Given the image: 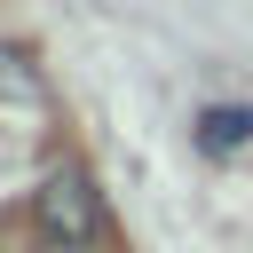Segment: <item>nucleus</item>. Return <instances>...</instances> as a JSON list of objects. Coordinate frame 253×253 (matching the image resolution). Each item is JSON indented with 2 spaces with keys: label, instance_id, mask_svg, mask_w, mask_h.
Instances as JSON below:
<instances>
[{
  "label": "nucleus",
  "instance_id": "nucleus-1",
  "mask_svg": "<svg viewBox=\"0 0 253 253\" xmlns=\"http://www.w3.org/2000/svg\"><path fill=\"white\" fill-rule=\"evenodd\" d=\"M32 221H40V237H47L55 253H87V245L103 237L95 190H87V174H71V166H55V174L40 182V198H32Z\"/></svg>",
  "mask_w": 253,
  "mask_h": 253
},
{
  "label": "nucleus",
  "instance_id": "nucleus-2",
  "mask_svg": "<svg viewBox=\"0 0 253 253\" xmlns=\"http://www.w3.org/2000/svg\"><path fill=\"white\" fill-rule=\"evenodd\" d=\"M198 142H206V150H237V142H253V111H245V103H213V111L198 119Z\"/></svg>",
  "mask_w": 253,
  "mask_h": 253
},
{
  "label": "nucleus",
  "instance_id": "nucleus-3",
  "mask_svg": "<svg viewBox=\"0 0 253 253\" xmlns=\"http://www.w3.org/2000/svg\"><path fill=\"white\" fill-rule=\"evenodd\" d=\"M0 103H40V79H32V63L0 40Z\"/></svg>",
  "mask_w": 253,
  "mask_h": 253
}]
</instances>
